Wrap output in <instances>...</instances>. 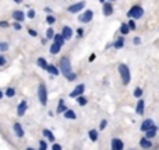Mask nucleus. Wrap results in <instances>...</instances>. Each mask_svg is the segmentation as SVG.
<instances>
[{
	"label": "nucleus",
	"instance_id": "nucleus-1",
	"mask_svg": "<svg viewBox=\"0 0 159 150\" xmlns=\"http://www.w3.org/2000/svg\"><path fill=\"white\" fill-rule=\"evenodd\" d=\"M117 70H119V75H120L121 84L123 86H129L130 81H131V70H130V67L126 63H120L117 66Z\"/></svg>",
	"mask_w": 159,
	"mask_h": 150
},
{
	"label": "nucleus",
	"instance_id": "nucleus-2",
	"mask_svg": "<svg viewBox=\"0 0 159 150\" xmlns=\"http://www.w3.org/2000/svg\"><path fill=\"white\" fill-rule=\"evenodd\" d=\"M144 14H145V11H144L143 6L140 4H134L131 6V7L127 10V14L126 16L129 17V18H134V20H141L144 17Z\"/></svg>",
	"mask_w": 159,
	"mask_h": 150
},
{
	"label": "nucleus",
	"instance_id": "nucleus-3",
	"mask_svg": "<svg viewBox=\"0 0 159 150\" xmlns=\"http://www.w3.org/2000/svg\"><path fill=\"white\" fill-rule=\"evenodd\" d=\"M59 69H60V73L63 76L69 75V73L73 72V66H71V62H70L69 56H61L60 60H59Z\"/></svg>",
	"mask_w": 159,
	"mask_h": 150
},
{
	"label": "nucleus",
	"instance_id": "nucleus-4",
	"mask_svg": "<svg viewBox=\"0 0 159 150\" xmlns=\"http://www.w3.org/2000/svg\"><path fill=\"white\" fill-rule=\"evenodd\" d=\"M38 100L42 107L48 105V87L45 83H39L38 86Z\"/></svg>",
	"mask_w": 159,
	"mask_h": 150
},
{
	"label": "nucleus",
	"instance_id": "nucleus-5",
	"mask_svg": "<svg viewBox=\"0 0 159 150\" xmlns=\"http://www.w3.org/2000/svg\"><path fill=\"white\" fill-rule=\"evenodd\" d=\"M85 4H87V3H85L84 0H81V2H77V3H73V4H70L69 7H67V13H70V14H78V13H81V11L85 10Z\"/></svg>",
	"mask_w": 159,
	"mask_h": 150
},
{
	"label": "nucleus",
	"instance_id": "nucleus-6",
	"mask_svg": "<svg viewBox=\"0 0 159 150\" xmlns=\"http://www.w3.org/2000/svg\"><path fill=\"white\" fill-rule=\"evenodd\" d=\"M92 18H93V10H91V8H85L78 16V21L81 24H89L92 21Z\"/></svg>",
	"mask_w": 159,
	"mask_h": 150
},
{
	"label": "nucleus",
	"instance_id": "nucleus-7",
	"mask_svg": "<svg viewBox=\"0 0 159 150\" xmlns=\"http://www.w3.org/2000/svg\"><path fill=\"white\" fill-rule=\"evenodd\" d=\"M85 93V84L84 83H80V84H77V86L73 89V91L69 94V97L70 98H77V97H80V95H82Z\"/></svg>",
	"mask_w": 159,
	"mask_h": 150
},
{
	"label": "nucleus",
	"instance_id": "nucleus-8",
	"mask_svg": "<svg viewBox=\"0 0 159 150\" xmlns=\"http://www.w3.org/2000/svg\"><path fill=\"white\" fill-rule=\"evenodd\" d=\"M102 13H103L105 17H110L113 13H115V7H113V3L112 2H105L102 4Z\"/></svg>",
	"mask_w": 159,
	"mask_h": 150
},
{
	"label": "nucleus",
	"instance_id": "nucleus-9",
	"mask_svg": "<svg viewBox=\"0 0 159 150\" xmlns=\"http://www.w3.org/2000/svg\"><path fill=\"white\" fill-rule=\"evenodd\" d=\"M110 150H124V142L120 138H112V140H110Z\"/></svg>",
	"mask_w": 159,
	"mask_h": 150
},
{
	"label": "nucleus",
	"instance_id": "nucleus-10",
	"mask_svg": "<svg viewBox=\"0 0 159 150\" xmlns=\"http://www.w3.org/2000/svg\"><path fill=\"white\" fill-rule=\"evenodd\" d=\"M13 132L18 139H22L25 136V131H24V126L21 125L20 122H14L13 123Z\"/></svg>",
	"mask_w": 159,
	"mask_h": 150
},
{
	"label": "nucleus",
	"instance_id": "nucleus-11",
	"mask_svg": "<svg viewBox=\"0 0 159 150\" xmlns=\"http://www.w3.org/2000/svg\"><path fill=\"white\" fill-rule=\"evenodd\" d=\"M138 145L143 150H149L154 148V143H152V139H148L147 136H143L140 140H138Z\"/></svg>",
	"mask_w": 159,
	"mask_h": 150
},
{
	"label": "nucleus",
	"instance_id": "nucleus-12",
	"mask_svg": "<svg viewBox=\"0 0 159 150\" xmlns=\"http://www.w3.org/2000/svg\"><path fill=\"white\" fill-rule=\"evenodd\" d=\"M27 109H28V103H27V100H21L18 103V105H17V117H20V118H22L25 115V112H27Z\"/></svg>",
	"mask_w": 159,
	"mask_h": 150
},
{
	"label": "nucleus",
	"instance_id": "nucleus-13",
	"mask_svg": "<svg viewBox=\"0 0 159 150\" xmlns=\"http://www.w3.org/2000/svg\"><path fill=\"white\" fill-rule=\"evenodd\" d=\"M154 125H155V122H154V119H152V118H145V119L141 122V125H140V131L145 133V132L148 131L149 128H152Z\"/></svg>",
	"mask_w": 159,
	"mask_h": 150
},
{
	"label": "nucleus",
	"instance_id": "nucleus-14",
	"mask_svg": "<svg viewBox=\"0 0 159 150\" xmlns=\"http://www.w3.org/2000/svg\"><path fill=\"white\" fill-rule=\"evenodd\" d=\"M61 35L64 36L66 41H70V39L74 36V31H73V28L70 27V25H64V27L61 28Z\"/></svg>",
	"mask_w": 159,
	"mask_h": 150
},
{
	"label": "nucleus",
	"instance_id": "nucleus-15",
	"mask_svg": "<svg viewBox=\"0 0 159 150\" xmlns=\"http://www.w3.org/2000/svg\"><path fill=\"white\" fill-rule=\"evenodd\" d=\"M14 21H20V22H24V20L27 18V13H24L22 10H14L13 14H11Z\"/></svg>",
	"mask_w": 159,
	"mask_h": 150
},
{
	"label": "nucleus",
	"instance_id": "nucleus-16",
	"mask_svg": "<svg viewBox=\"0 0 159 150\" xmlns=\"http://www.w3.org/2000/svg\"><path fill=\"white\" fill-rule=\"evenodd\" d=\"M144 112H145V101H144L143 98H138L137 104H135V114L143 117Z\"/></svg>",
	"mask_w": 159,
	"mask_h": 150
},
{
	"label": "nucleus",
	"instance_id": "nucleus-17",
	"mask_svg": "<svg viewBox=\"0 0 159 150\" xmlns=\"http://www.w3.org/2000/svg\"><path fill=\"white\" fill-rule=\"evenodd\" d=\"M158 132H159V126L157 125V123H155V125L152 126V128H149L148 131L145 132V135H144V136H147L148 139H154V138H157Z\"/></svg>",
	"mask_w": 159,
	"mask_h": 150
},
{
	"label": "nucleus",
	"instance_id": "nucleus-18",
	"mask_svg": "<svg viewBox=\"0 0 159 150\" xmlns=\"http://www.w3.org/2000/svg\"><path fill=\"white\" fill-rule=\"evenodd\" d=\"M46 72L49 73L50 76H55V77L60 75V69H59V66H56V65H53V63H49V65H48Z\"/></svg>",
	"mask_w": 159,
	"mask_h": 150
},
{
	"label": "nucleus",
	"instance_id": "nucleus-19",
	"mask_svg": "<svg viewBox=\"0 0 159 150\" xmlns=\"http://www.w3.org/2000/svg\"><path fill=\"white\" fill-rule=\"evenodd\" d=\"M42 135H43V138H46V140H49V142L55 143L56 142V138H55V133H53L50 129H42Z\"/></svg>",
	"mask_w": 159,
	"mask_h": 150
},
{
	"label": "nucleus",
	"instance_id": "nucleus-20",
	"mask_svg": "<svg viewBox=\"0 0 159 150\" xmlns=\"http://www.w3.org/2000/svg\"><path fill=\"white\" fill-rule=\"evenodd\" d=\"M124 42H126V39H124V35H120L117 36V38L115 39V42H113V48L115 49H121V48H124Z\"/></svg>",
	"mask_w": 159,
	"mask_h": 150
},
{
	"label": "nucleus",
	"instance_id": "nucleus-21",
	"mask_svg": "<svg viewBox=\"0 0 159 150\" xmlns=\"http://www.w3.org/2000/svg\"><path fill=\"white\" fill-rule=\"evenodd\" d=\"M63 117L66 118V119H70V121H75V119H77V114H75V111H74V109H70V108H67L66 111L63 112Z\"/></svg>",
	"mask_w": 159,
	"mask_h": 150
},
{
	"label": "nucleus",
	"instance_id": "nucleus-22",
	"mask_svg": "<svg viewBox=\"0 0 159 150\" xmlns=\"http://www.w3.org/2000/svg\"><path fill=\"white\" fill-rule=\"evenodd\" d=\"M88 138H89L91 142H98L99 131H98V129H89V131H88Z\"/></svg>",
	"mask_w": 159,
	"mask_h": 150
},
{
	"label": "nucleus",
	"instance_id": "nucleus-23",
	"mask_svg": "<svg viewBox=\"0 0 159 150\" xmlns=\"http://www.w3.org/2000/svg\"><path fill=\"white\" fill-rule=\"evenodd\" d=\"M67 109V105H66V101L64 98H60L57 103V108H56V114H63L64 111Z\"/></svg>",
	"mask_w": 159,
	"mask_h": 150
},
{
	"label": "nucleus",
	"instance_id": "nucleus-24",
	"mask_svg": "<svg viewBox=\"0 0 159 150\" xmlns=\"http://www.w3.org/2000/svg\"><path fill=\"white\" fill-rule=\"evenodd\" d=\"M61 45H59V44H56V42H53L52 45H50V48H49V53L50 55H57V53H60V51H61Z\"/></svg>",
	"mask_w": 159,
	"mask_h": 150
},
{
	"label": "nucleus",
	"instance_id": "nucleus-25",
	"mask_svg": "<svg viewBox=\"0 0 159 150\" xmlns=\"http://www.w3.org/2000/svg\"><path fill=\"white\" fill-rule=\"evenodd\" d=\"M130 27H129V24H127V22H121L120 24V28H119V32H120V35H129L130 34Z\"/></svg>",
	"mask_w": 159,
	"mask_h": 150
},
{
	"label": "nucleus",
	"instance_id": "nucleus-26",
	"mask_svg": "<svg viewBox=\"0 0 159 150\" xmlns=\"http://www.w3.org/2000/svg\"><path fill=\"white\" fill-rule=\"evenodd\" d=\"M36 65H38L41 69H43V70H46V67H48V59L46 58H43V56H39V58H36Z\"/></svg>",
	"mask_w": 159,
	"mask_h": 150
},
{
	"label": "nucleus",
	"instance_id": "nucleus-27",
	"mask_svg": "<svg viewBox=\"0 0 159 150\" xmlns=\"http://www.w3.org/2000/svg\"><path fill=\"white\" fill-rule=\"evenodd\" d=\"M16 94H17V90L14 87H7L4 91V97H7V98H14Z\"/></svg>",
	"mask_w": 159,
	"mask_h": 150
},
{
	"label": "nucleus",
	"instance_id": "nucleus-28",
	"mask_svg": "<svg viewBox=\"0 0 159 150\" xmlns=\"http://www.w3.org/2000/svg\"><path fill=\"white\" fill-rule=\"evenodd\" d=\"M53 42H56V44H59V45H61V46H63V45L66 44V39H64V36L61 35V32H59V34H55Z\"/></svg>",
	"mask_w": 159,
	"mask_h": 150
},
{
	"label": "nucleus",
	"instance_id": "nucleus-29",
	"mask_svg": "<svg viewBox=\"0 0 159 150\" xmlns=\"http://www.w3.org/2000/svg\"><path fill=\"white\" fill-rule=\"evenodd\" d=\"M75 101H77V104H78L80 107H85V105H87V104H88V98L85 97L84 94H82V95H80V97L75 98Z\"/></svg>",
	"mask_w": 159,
	"mask_h": 150
},
{
	"label": "nucleus",
	"instance_id": "nucleus-30",
	"mask_svg": "<svg viewBox=\"0 0 159 150\" xmlns=\"http://www.w3.org/2000/svg\"><path fill=\"white\" fill-rule=\"evenodd\" d=\"M143 94H144V90L141 89V87H135L134 89V91H133V95H134L135 98H143Z\"/></svg>",
	"mask_w": 159,
	"mask_h": 150
},
{
	"label": "nucleus",
	"instance_id": "nucleus-31",
	"mask_svg": "<svg viewBox=\"0 0 159 150\" xmlns=\"http://www.w3.org/2000/svg\"><path fill=\"white\" fill-rule=\"evenodd\" d=\"M55 30H53V27H49L46 30V38L50 39V41H53V38H55Z\"/></svg>",
	"mask_w": 159,
	"mask_h": 150
},
{
	"label": "nucleus",
	"instance_id": "nucleus-32",
	"mask_svg": "<svg viewBox=\"0 0 159 150\" xmlns=\"http://www.w3.org/2000/svg\"><path fill=\"white\" fill-rule=\"evenodd\" d=\"M10 49V45L6 41H0V52H7Z\"/></svg>",
	"mask_w": 159,
	"mask_h": 150
},
{
	"label": "nucleus",
	"instance_id": "nucleus-33",
	"mask_svg": "<svg viewBox=\"0 0 159 150\" xmlns=\"http://www.w3.org/2000/svg\"><path fill=\"white\" fill-rule=\"evenodd\" d=\"M45 20H46V22H48L49 25H55V24H56V17L53 16V14H48Z\"/></svg>",
	"mask_w": 159,
	"mask_h": 150
},
{
	"label": "nucleus",
	"instance_id": "nucleus-34",
	"mask_svg": "<svg viewBox=\"0 0 159 150\" xmlns=\"http://www.w3.org/2000/svg\"><path fill=\"white\" fill-rule=\"evenodd\" d=\"M64 77H66V80H67V81H75V80H77L78 76H77V73L71 72V73H69V75H66Z\"/></svg>",
	"mask_w": 159,
	"mask_h": 150
},
{
	"label": "nucleus",
	"instance_id": "nucleus-35",
	"mask_svg": "<svg viewBox=\"0 0 159 150\" xmlns=\"http://www.w3.org/2000/svg\"><path fill=\"white\" fill-rule=\"evenodd\" d=\"M127 24H129V27H130V30H131V31L137 30V22H135L134 18H130L129 21H127Z\"/></svg>",
	"mask_w": 159,
	"mask_h": 150
},
{
	"label": "nucleus",
	"instance_id": "nucleus-36",
	"mask_svg": "<svg viewBox=\"0 0 159 150\" xmlns=\"http://www.w3.org/2000/svg\"><path fill=\"white\" fill-rule=\"evenodd\" d=\"M36 17V11L34 10V8H30V10L27 11V18H30V20H34Z\"/></svg>",
	"mask_w": 159,
	"mask_h": 150
},
{
	"label": "nucleus",
	"instance_id": "nucleus-37",
	"mask_svg": "<svg viewBox=\"0 0 159 150\" xmlns=\"http://www.w3.org/2000/svg\"><path fill=\"white\" fill-rule=\"evenodd\" d=\"M11 27H13L16 31H21V30H22V22H20V21H14L13 24H11Z\"/></svg>",
	"mask_w": 159,
	"mask_h": 150
},
{
	"label": "nucleus",
	"instance_id": "nucleus-38",
	"mask_svg": "<svg viewBox=\"0 0 159 150\" xmlns=\"http://www.w3.org/2000/svg\"><path fill=\"white\" fill-rule=\"evenodd\" d=\"M38 150H48V143H46V140H39V149Z\"/></svg>",
	"mask_w": 159,
	"mask_h": 150
},
{
	"label": "nucleus",
	"instance_id": "nucleus-39",
	"mask_svg": "<svg viewBox=\"0 0 159 150\" xmlns=\"http://www.w3.org/2000/svg\"><path fill=\"white\" fill-rule=\"evenodd\" d=\"M11 27V24L8 21H6V20H0V28H3V30H6V28Z\"/></svg>",
	"mask_w": 159,
	"mask_h": 150
},
{
	"label": "nucleus",
	"instance_id": "nucleus-40",
	"mask_svg": "<svg viewBox=\"0 0 159 150\" xmlns=\"http://www.w3.org/2000/svg\"><path fill=\"white\" fill-rule=\"evenodd\" d=\"M107 128V119H102L99 123V131H105Z\"/></svg>",
	"mask_w": 159,
	"mask_h": 150
},
{
	"label": "nucleus",
	"instance_id": "nucleus-41",
	"mask_svg": "<svg viewBox=\"0 0 159 150\" xmlns=\"http://www.w3.org/2000/svg\"><path fill=\"white\" fill-rule=\"evenodd\" d=\"M28 34H30V36H32V38H36L38 36V31L34 30V28H28Z\"/></svg>",
	"mask_w": 159,
	"mask_h": 150
},
{
	"label": "nucleus",
	"instance_id": "nucleus-42",
	"mask_svg": "<svg viewBox=\"0 0 159 150\" xmlns=\"http://www.w3.org/2000/svg\"><path fill=\"white\" fill-rule=\"evenodd\" d=\"M50 150H63V146L60 145V143H52V148H50Z\"/></svg>",
	"mask_w": 159,
	"mask_h": 150
},
{
	"label": "nucleus",
	"instance_id": "nucleus-43",
	"mask_svg": "<svg viewBox=\"0 0 159 150\" xmlns=\"http://www.w3.org/2000/svg\"><path fill=\"white\" fill-rule=\"evenodd\" d=\"M75 34H77V38H82V36H84V28L78 27L77 31H75Z\"/></svg>",
	"mask_w": 159,
	"mask_h": 150
},
{
	"label": "nucleus",
	"instance_id": "nucleus-44",
	"mask_svg": "<svg viewBox=\"0 0 159 150\" xmlns=\"http://www.w3.org/2000/svg\"><path fill=\"white\" fill-rule=\"evenodd\" d=\"M6 63H7V58L4 55H0V67L6 66Z\"/></svg>",
	"mask_w": 159,
	"mask_h": 150
},
{
	"label": "nucleus",
	"instance_id": "nucleus-45",
	"mask_svg": "<svg viewBox=\"0 0 159 150\" xmlns=\"http://www.w3.org/2000/svg\"><path fill=\"white\" fill-rule=\"evenodd\" d=\"M133 44H134V45H140L141 44V38H140V36H134V38H133Z\"/></svg>",
	"mask_w": 159,
	"mask_h": 150
},
{
	"label": "nucleus",
	"instance_id": "nucleus-46",
	"mask_svg": "<svg viewBox=\"0 0 159 150\" xmlns=\"http://www.w3.org/2000/svg\"><path fill=\"white\" fill-rule=\"evenodd\" d=\"M95 59H96V55H95V53H91L89 58H88V62H91V63H92V62L95 60Z\"/></svg>",
	"mask_w": 159,
	"mask_h": 150
},
{
	"label": "nucleus",
	"instance_id": "nucleus-47",
	"mask_svg": "<svg viewBox=\"0 0 159 150\" xmlns=\"http://www.w3.org/2000/svg\"><path fill=\"white\" fill-rule=\"evenodd\" d=\"M43 10H45V11H46V13H48V14H52V8H49V7H45V8H43Z\"/></svg>",
	"mask_w": 159,
	"mask_h": 150
},
{
	"label": "nucleus",
	"instance_id": "nucleus-48",
	"mask_svg": "<svg viewBox=\"0 0 159 150\" xmlns=\"http://www.w3.org/2000/svg\"><path fill=\"white\" fill-rule=\"evenodd\" d=\"M48 41H49V39H48V38H42V39H41V44H42V45H45Z\"/></svg>",
	"mask_w": 159,
	"mask_h": 150
},
{
	"label": "nucleus",
	"instance_id": "nucleus-49",
	"mask_svg": "<svg viewBox=\"0 0 159 150\" xmlns=\"http://www.w3.org/2000/svg\"><path fill=\"white\" fill-rule=\"evenodd\" d=\"M3 97H4V91H3V90H0V100H2Z\"/></svg>",
	"mask_w": 159,
	"mask_h": 150
},
{
	"label": "nucleus",
	"instance_id": "nucleus-50",
	"mask_svg": "<svg viewBox=\"0 0 159 150\" xmlns=\"http://www.w3.org/2000/svg\"><path fill=\"white\" fill-rule=\"evenodd\" d=\"M13 2L16 3V4H21V3H22V0H13Z\"/></svg>",
	"mask_w": 159,
	"mask_h": 150
},
{
	"label": "nucleus",
	"instance_id": "nucleus-51",
	"mask_svg": "<svg viewBox=\"0 0 159 150\" xmlns=\"http://www.w3.org/2000/svg\"><path fill=\"white\" fill-rule=\"evenodd\" d=\"M105 2H106V0H99V3H102V4H103Z\"/></svg>",
	"mask_w": 159,
	"mask_h": 150
},
{
	"label": "nucleus",
	"instance_id": "nucleus-52",
	"mask_svg": "<svg viewBox=\"0 0 159 150\" xmlns=\"http://www.w3.org/2000/svg\"><path fill=\"white\" fill-rule=\"evenodd\" d=\"M25 150H35V149H32V148H27Z\"/></svg>",
	"mask_w": 159,
	"mask_h": 150
},
{
	"label": "nucleus",
	"instance_id": "nucleus-53",
	"mask_svg": "<svg viewBox=\"0 0 159 150\" xmlns=\"http://www.w3.org/2000/svg\"><path fill=\"white\" fill-rule=\"evenodd\" d=\"M107 2H112L113 3V2H116V0H107Z\"/></svg>",
	"mask_w": 159,
	"mask_h": 150
},
{
	"label": "nucleus",
	"instance_id": "nucleus-54",
	"mask_svg": "<svg viewBox=\"0 0 159 150\" xmlns=\"http://www.w3.org/2000/svg\"><path fill=\"white\" fill-rule=\"evenodd\" d=\"M129 150H135V149H129Z\"/></svg>",
	"mask_w": 159,
	"mask_h": 150
}]
</instances>
